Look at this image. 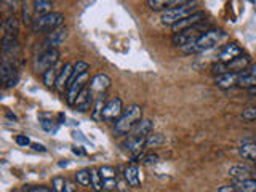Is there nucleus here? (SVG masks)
I'll use <instances>...</instances> for the list:
<instances>
[{
	"label": "nucleus",
	"instance_id": "nucleus-41",
	"mask_svg": "<svg viewBox=\"0 0 256 192\" xmlns=\"http://www.w3.org/2000/svg\"><path fill=\"white\" fill-rule=\"evenodd\" d=\"M26 192H53V189L47 186H29L26 188Z\"/></svg>",
	"mask_w": 256,
	"mask_h": 192
},
{
	"label": "nucleus",
	"instance_id": "nucleus-9",
	"mask_svg": "<svg viewBox=\"0 0 256 192\" xmlns=\"http://www.w3.org/2000/svg\"><path fill=\"white\" fill-rule=\"evenodd\" d=\"M0 77H2L3 88H13L19 80V75H18V72H16V68L13 66V63L8 61V59H3L2 66H0Z\"/></svg>",
	"mask_w": 256,
	"mask_h": 192
},
{
	"label": "nucleus",
	"instance_id": "nucleus-37",
	"mask_svg": "<svg viewBox=\"0 0 256 192\" xmlns=\"http://www.w3.org/2000/svg\"><path fill=\"white\" fill-rule=\"evenodd\" d=\"M242 119L243 120H256V106H250L247 109H243Z\"/></svg>",
	"mask_w": 256,
	"mask_h": 192
},
{
	"label": "nucleus",
	"instance_id": "nucleus-11",
	"mask_svg": "<svg viewBox=\"0 0 256 192\" xmlns=\"http://www.w3.org/2000/svg\"><path fill=\"white\" fill-rule=\"evenodd\" d=\"M205 19H206L205 12H195L194 15H190V16H188V18L181 19L179 23H176L175 26H171V31L175 32V34H178V32L186 31V29H189V27H194L200 23H204Z\"/></svg>",
	"mask_w": 256,
	"mask_h": 192
},
{
	"label": "nucleus",
	"instance_id": "nucleus-35",
	"mask_svg": "<svg viewBox=\"0 0 256 192\" xmlns=\"http://www.w3.org/2000/svg\"><path fill=\"white\" fill-rule=\"evenodd\" d=\"M211 72H213L216 77L218 75H222V74H227L229 70H227V66L226 64H222V63H216L211 66Z\"/></svg>",
	"mask_w": 256,
	"mask_h": 192
},
{
	"label": "nucleus",
	"instance_id": "nucleus-2",
	"mask_svg": "<svg viewBox=\"0 0 256 192\" xmlns=\"http://www.w3.org/2000/svg\"><path fill=\"white\" fill-rule=\"evenodd\" d=\"M222 37H224V32H222L221 29H208L204 35H200L197 40L189 43V45H186V47H183L181 50L186 54H194V53L210 50V48H213L215 45L220 43Z\"/></svg>",
	"mask_w": 256,
	"mask_h": 192
},
{
	"label": "nucleus",
	"instance_id": "nucleus-19",
	"mask_svg": "<svg viewBox=\"0 0 256 192\" xmlns=\"http://www.w3.org/2000/svg\"><path fill=\"white\" fill-rule=\"evenodd\" d=\"M237 79H239V74H236V72H227V74H222V75L215 77V84H216L218 88L227 90V88H232V87L237 85Z\"/></svg>",
	"mask_w": 256,
	"mask_h": 192
},
{
	"label": "nucleus",
	"instance_id": "nucleus-36",
	"mask_svg": "<svg viewBox=\"0 0 256 192\" xmlns=\"http://www.w3.org/2000/svg\"><path fill=\"white\" fill-rule=\"evenodd\" d=\"M139 158H143V163H146V165H155L157 162H159V157L155 156V154H141Z\"/></svg>",
	"mask_w": 256,
	"mask_h": 192
},
{
	"label": "nucleus",
	"instance_id": "nucleus-25",
	"mask_svg": "<svg viewBox=\"0 0 256 192\" xmlns=\"http://www.w3.org/2000/svg\"><path fill=\"white\" fill-rule=\"evenodd\" d=\"M237 87H242V88H255L256 87V77L252 75L248 72V70H245V72L239 74V79H237Z\"/></svg>",
	"mask_w": 256,
	"mask_h": 192
},
{
	"label": "nucleus",
	"instance_id": "nucleus-12",
	"mask_svg": "<svg viewBox=\"0 0 256 192\" xmlns=\"http://www.w3.org/2000/svg\"><path fill=\"white\" fill-rule=\"evenodd\" d=\"M72 74H74V64H70V63H66L61 69H59L56 85H54V88H56L58 93L68 91V87H69L70 79H72Z\"/></svg>",
	"mask_w": 256,
	"mask_h": 192
},
{
	"label": "nucleus",
	"instance_id": "nucleus-18",
	"mask_svg": "<svg viewBox=\"0 0 256 192\" xmlns=\"http://www.w3.org/2000/svg\"><path fill=\"white\" fill-rule=\"evenodd\" d=\"M227 66V70L229 72H236V74H240V72H245L250 66V56L248 54H240L239 58H236L234 61H231L229 64H226Z\"/></svg>",
	"mask_w": 256,
	"mask_h": 192
},
{
	"label": "nucleus",
	"instance_id": "nucleus-27",
	"mask_svg": "<svg viewBox=\"0 0 256 192\" xmlns=\"http://www.w3.org/2000/svg\"><path fill=\"white\" fill-rule=\"evenodd\" d=\"M104 106H106V98H104V95H100V98H98L95 103L93 111H91V119L96 120V122L102 120V111H104Z\"/></svg>",
	"mask_w": 256,
	"mask_h": 192
},
{
	"label": "nucleus",
	"instance_id": "nucleus-5",
	"mask_svg": "<svg viewBox=\"0 0 256 192\" xmlns=\"http://www.w3.org/2000/svg\"><path fill=\"white\" fill-rule=\"evenodd\" d=\"M208 29H210L208 23L204 21V23H200V24L194 26V27H189V29H186V31H181V32H178V34H173L171 43L175 47L183 48V47L189 45V43L195 42L200 35H204Z\"/></svg>",
	"mask_w": 256,
	"mask_h": 192
},
{
	"label": "nucleus",
	"instance_id": "nucleus-22",
	"mask_svg": "<svg viewBox=\"0 0 256 192\" xmlns=\"http://www.w3.org/2000/svg\"><path fill=\"white\" fill-rule=\"evenodd\" d=\"M3 35H12V37H16L19 31V21L16 18L15 15H10L7 19H3Z\"/></svg>",
	"mask_w": 256,
	"mask_h": 192
},
{
	"label": "nucleus",
	"instance_id": "nucleus-24",
	"mask_svg": "<svg viewBox=\"0 0 256 192\" xmlns=\"http://www.w3.org/2000/svg\"><path fill=\"white\" fill-rule=\"evenodd\" d=\"M240 156L243 158H247V160H252L256 163V142H250V141H245L243 144L240 146Z\"/></svg>",
	"mask_w": 256,
	"mask_h": 192
},
{
	"label": "nucleus",
	"instance_id": "nucleus-30",
	"mask_svg": "<svg viewBox=\"0 0 256 192\" xmlns=\"http://www.w3.org/2000/svg\"><path fill=\"white\" fill-rule=\"evenodd\" d=\"M90 173H91V183H90V188L93 189L95 192H101V191H102V179H101L100 170L91 168V170H90Z\"/></svg>",
	"mask_w": 256,
	"mask_h": 192
},
{
	"label": "nucleus",
	"instance_id": "nucleus-20",
	"mask_svg": "<svg viewBox=\"0 0 256 192\" xmlns=\"http://www.w3.org/2000/svg\"><path fill=\"white\" fill-rule=\"evenodd\" d=\"M123 179L127 181L128 186H132V188H139L141 184V178H139V168L132 163V165H128L125 168L123 172Z\"/></svg>",
	"mask_w": 256,
	"mask_h": 192
},
{
	"label": "nucleus",
	"instance_id": "nucleus-17",
	"mask_svg": "<svg viewBox=\"0 0 256 192\" xmlns=\"http://www.w3.org/2000/svg\"><path fill=\"white\" fill-rule=\"evenodd\" d=\"M229 176L236 181V183H240V181H247V179H256L253 176V170H250L248 167L243 165H234L229 168Z\"/></svg>",
	"mask_w": 256,
	"mask_h": 192
},
{
	"label": "nucleus",
	"instance_id": "nucleus-39",
	"mask_svg": "<svg viewBox=\"0 0 256 192\" xmlns=\"http://www.w3.org/2000/svg\"><path fill=\"white\" fill-rule=\"evenodd\" d=\"M42 128L45 131H50V133H54L58 130V125L53 122V120H40Z\"/></svg>",
	"mask_w": 256,
	"mask_h": 192
},
{
	"label": "nucleus",
	"instance_id": "nucleus-8",
	"mask_svg": "<svg viewBox=\"0 0 256 192\" xmlns=\"http://www.w3.org/2000/svg\"><path fill=\"white\" fill-rule=\"evenodd\" d=\"M68 27H59V29L50 32L45 40L40 43V48H42V53L43 52H48V50H58V47L68 38Z\"/></svg>",
	"mask_w": 256,
	"mask_h": 192
},
{
	"label": "nucleus",
	"instance_id": "nucleus-14",
	"mask_svg": "<svg viewBox=\"0 0 256 192\" xmlns=\"http://www.w3.org/2000/svg\"><path fill=\"white\" fill-rule=\"evenodd\" d=\"M240 54H243V52H242V48L237 45V43H227V45L222 47L221 52H220V63L229 64L236 58L240 56Z\"/></svg>",
	"mask_w": 256,
	"mask_h": 192
},
{
	"label": "nucleus",
	"instance_id": "nucleus-1",
	"mask_svg": "<svg viewBox=\"0 0 256 192\" xmlns=\"http://www.w3.org/2000/svg\"><path fill=\"white\" fill-rule=\"evenodd\" d=\"M143 120V109L138 104H132L128 106V109H125L122 117L116 122L114 127V133L116 135H127L132 133L133 128Z\"/></svg>",
	"mask_w": 256,
	"mask_h": 192
},
{
	"label": "nucleus",
	"instance_id": "nucleus-38",
	"mask_svg": "<svg viewBox=\"0 0 256 192\" xmlns=\"http://www.w3.org/2000/svg\"><path fill=\"white\" fill-rule=\"evenodd\" d=\"M32 12H34V8H29V3H24L23 5V21L26 23H31L32 24V21H34V18H32Z\"/></svg>",
	"mask_w": 256,
	"mask_h": 192
},
{
	"label": "nucleus",
	"instance_id": "nucleus-44",
	"mask_svg": "<svg viewBox=\"0 0 256 192\" xmlns=\"http://www.w3.org/2000/svg\"><path fill=\"white\" fill-rule=\"evenodd\" d=\"M31 147H32L34 151H37V152H43V154L47 152V147L43 146V144H39V142H32Z\"/></svg>",
	"mask_w": 256,
	"mask_h": 192
},
{
	"label": "nucleus",
	"instance_id": "nucleus-10",
	"mask_svg": "<svg viewBox=\"0 0 256 192\" xmlns=\"http://www.w3.org/2000/svg\"><path fill=\"white\" fill-rule=\"evenodd\" d=\"M123 114V104L120 98H114V100L107 101L104 106V111H102V120L104 122H114L122 117Z\"/></svg>",
	"mask_w": 256,
	"mask_h": 192
},
{
	"label": "nucleus",
	"instance_id": "nucleus-3",
	"mask_svg": "<svg viewBox=\"0 0 256 192\" xmlns=\"http://www.w3.org/2000/svg\"><path fill=\"white\" fill-rule=\"evenodd\" d=\"M64 23V15L59 13V12H51L48 15H42V16H35L34 21H32L31 24V29L32 32H53L59 29V27H63Z\"/></svg>",
	"mask_w": 256,
	"mask_h": 192
},
{
	"label": "nucleus",
	"instance_id": "nucleus-34",
	"mask_svg": "<svg viewBox=\"0 0 256 192\" xmlns=\"http://www.w3.org/2000/svg\"><path fill=\"white\" fill-rule=\"evenodd\" d=\"M64 186H66V179L63 176H54L51 179V189L53 192H63L64 191Z\"/></svg>",
	"mask_w": 256,
	"mask_h": 192
},
{
	"label": "nucleus",
	"instance_id": "nucleus-4",
	"mask_svg": "<svg viewBox=\"0 0 256 192\" xmlns=\"http://www.w3.org/2000/svg\"><path fill=\"white\" fill-rule=\"evenodd\" d=\"M197 5L199 2H183L179 7L167 10V12H163L162 15V23L168 24V26H175L181 19L188 18V16L197 12Z\"/></svg>",
	"mask_w": 256,
	"mask_h": 192
},
{
	"label": "nucleus",
	"instance_id": "nucleus-42",
	"mask_svg": "<svg viewBox=\"0 0 256 192\" xmlns=\"http://www.w3.org/2000/svg\"><path fill=\"white\" fill-rule=\"evenodd\" d=\"M16 144L23 146V147H27V146H31L32 142H31V140L27 138L26 135H18V136H16Z\"/></svg>",
	"mask_w": 256,
	"mask_h": 192
},
{
	"label": "nucleus",
	"instance_id": "nucleus-15",
	"mask_svg": "<svg viewBox=\"0 0 256 192\" xmlns=\"http://www.w3.org/2000/svg\"><path fill=\"white\" fill-rule=\"evenodd\" d=\"M111 87V77L106 74H96L93 79L90 80V87L88 88L93 93H100V95H104V91Z\"/></svg>",
	"mask_w": 256,
	"mask_h": 192
},
{
	"label": "nucleus",
	"instance_id": "nucleus-16",
	"mask_svg": "<svg viewBox=\"0 0 256 192\" xmlns=\"http://www.w3.org/2000/svg\"><path fill=\"white\" fill-rule=\"evenodd\" d=\"M91 106H93V91L90 88H85L79 95L77 101L74 103V107H75V111H79V112H86V111H90Z\"/></svg>",
	"mask_w": 256,
	"mask_h": 192
},
{
	"label": "nucleus",
	"instance_id": "nucleus-28",
	"mask_svg": "<svg viewBox=\"0 0 256 192\" xmlns=\"http://www.w3.org/2000/svg\"><path fill=\"white\" fill-rule=\"evenodd\" d=\"M58 75H59V70H58V68H56V66H54V68L48 69L47 72L42 75V77H43V84H45V85L48 87V88H51V87H54V85H56Z\"/></svg>",
	"mask_w": 256,
	"mask_h": 192
},
{
	"label": "nucleus",
	"instance_id": "nucleus-45",
	"mask_svg": "<svg viewBox=\"0 0 256 192\" xmlns=\"http://www.w3.org/2000/svg\"><path fill=\"white\" fill-rule=\"evenodd\" d=\"M63 192H75V184L66 181V186H64V191Z\"/></svg>",
	"mask_w": 256,
	"mask_h": 192
},
{
	"label": "nucleus",
	"instance_id": "nucleus-31",
	"mask_svg": "<svg viewBox=\"0 0 256 192\" xmlns=\"http://www.w3.org/2000/svg\"><path fill=\"white\" fill-rule=\"evenodd\" d=\"M100 170V175H101V179L106 181V179H117V172L116 168H114L112 165H102Z\"/></svg>",
	"mask_w": 256,
	"mask_h": 192
},
{
	"label": "nucleus",
	"instance_id": "nucleus-23",
	"mask_svg": "<svg viewBox=\"0 0 256 192\" xmlns=\"http://www.w3.org/2000/svg\"><path fill=\"white\" fill-rule=\"evenodd\" d=\"M152 128H154V125H152L151 120H141L130 135L138 136V138H148V136L152 133Z\"/></svg>",
	"mask_w": 256,
	"mask_h": 192
},
{
	"label": "nucleus",
	"instance_id": "nucleus-32",
	"mask_svg": "<svg viewBox=\"0 0 256 192\" xmlns=\"http://www.w3.org/2000/svg\"><path fill=\"white\" fill-rule=\"evenodd\" d=\"M240 192H256V179H247L240 183H234Z\"/></svg>",
	"mask_w": 256,
	"mask_h": 192
},
{
	"label": "nucleus",
	"instance_id": "nucleus-43",
	"mask_svg": "<svg viewBox=\"0 0 256 192\" xmlns=\"http://www.w3.org/2000/svg\"><path fill=\"white\" fill-rule=\"evenodd\" d=\"M218 192H240L237 189L236 184H229V186H221L220 189H218Z\"/></svg>",
	"mask_w": 256,
	"mask_h": 192
},
{
	"label": "nucleus",
	"instance_id": "nucleus-6",
	"mask_svg": "<svg viewBox=\"0 0 256 192\" xmlns=\"http://www.w3.org/2000/svg\"><path fill=\"white\" fill-rule=\"evenodd\" d=\"M88 82H90V70H86L84 74H72V79H70L68 91H66V101L69 106H74L79 95L86 88Z\"/></svg>",
	"mask_w": 256,
	"mask_h": 192
},
{
	"label": "nucleus",
	"instance_id": "nucleus-46",
	"mask_svg": "<svg viewBox=\"0 0 256 192\" xmlns=\"http://www.w3.org/2000/svg\"><path fill=\"white\" fill-rule=\"evenodd\" d=\"M72 152L74 154H77V156H84V151H82V149H79V147H72Z\"/></svg>",
	"mask_w": 256,
	"mask_h": 192
},
{
	"label": "nucleus",
	"instance_id": "nucleus-7",
	"mask_svg": "<svg viewBox=\"0 0 256 192\" xmlns=\"http://www.w3.org/2000/svg\"><path fill=\"white\" fill-rule=\"evenodd\" d=\"M59 61V52L58 50H48L40 53L39 56L34 58V63H32V69H34L35 74H45L48 69L54 68Z\"/></svg>",
	"mask_w": 256,
	"mask_h": 192
},
{
	"label": "nucleus",
	"instance_id": "nucleus-33",
	"mask_svg": "<svg viewBox=\"0 0 256 192\" xmlns=\"http://www.w3.org/2000/svg\"><path fill=\"white\" fill-rule=\"evenodd\" d=\"M165 141L163 140V136L160 133H151L148 138H146V147H155L162 144V142Z\"/></svg>",
	"mask_w": 256,
	"mask_h": 192
},
{
	"label": "nucleus",
	"instance_id": "nucleus-26",
	"mask_svg": "<svg viewBox=\"0 0 256 192\" xmlns=\"http://www.w3.org/2000/svg\"><path fill=\"white\" fill-rule=\"evenodd\" d=\"M32 8H34V13H39V16L48 15V13H51L53 2H50V0H35V2L32 3Z\"/></svg>",
	"mask_w": 256,
	"mask_h": 192
},
{
	"label": "nucleus",
	"instance_id": "nucleus-21",
	"mask_svg": "<svg viewBox=\"0 0 256 192\" xmlns=\"http://www.w3.org/2000/svg\"><path fill=\"white\" fill-rule=\"evenodd\" d=\"M183 2L179 0H148V7L154 12H160V10H170V8H175L179 7Z\"/></svg>",
	"mask_w": 256,
	"mask_h": 192
},
{
	"label": "nucleus",
	"instance_id": "nucleus-40",
	"mask_svg": "<svg viewBox=\"0 0 256 192\" xmlns=\"http://www.w3.org/2000/svg\"><path fill=\"white\" fill-rule=\"evenodd\" d=\"M117 179H106V181H102V189L104 191H109V192H112V191H116L117 189Z\"/></svg>",
	"mask_w": 256,
	"mask_h": 192
},
{
	"label": "nucleus",
	"instance_id": "nucleus-13",
	"mask_svg": "<svg viewBox=\"0 0 256 192\" xmlns=\"http://www.w3.org/2000/svg\"><path fill=\"white\" fill-rule=\"evenodd\" d=\"M125 149L133 156V158H139V156L143 154V149L146 147V138H138V136L130 135L122 144Z\"/></svg>",
	"mask_w": 256,
	"mask_h": 192
},
{
	"label": "nucleus",
	"instance_id": "nucleus-29",
	"mask_svg": "<svg viewBox=\"0 0 256 192\" xmlns=\"http://www.w3.org/2000/svg\"><path fill=\"white\" fill-rule=\"evenodd\" d=\"M75 181L77 184L84 186V188H90V183H91V173L88 168H84L80 172L75 173Z\"/></svg>",
	"mask_w": 256,
	"mask_h": 192
}]
</instances>
